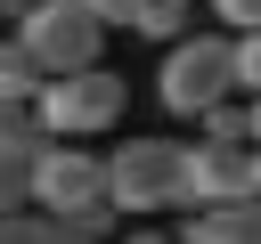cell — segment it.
<instances>
[{
	"label": "cell",
	"mask_w": 261,
	"mask_h": 244,
	"mask_svg": "<svg viewBox=\"0 0 261 244\" xmlns=\"http://www.w3.org/2000/svg\"><path fill=\"white\" fill-rule=\"evenodd\" d=\"M122 244H179V228H130Z\"/></svg>",
	"instance_id": "cell-18"
},
{
	"label": "cell",
	"mask_w": 261,
	"mask_h": 244,
	"mask_svg": "<svg viewBox=\"0 0 261 244\" xmlns=\"http://www.w3.org/2000/svg\"><path fill=\"white\" fill-rule=\"evenodd\" d=\"M57 228H65V236H98V244H106V228H114V203H82V211H65Z\"/></svg>",
	"instance_id": "cell-14"
},
{
	"label": "cell",
	"mask_w": 261,
	"mask_h": 244,
	"mask_svg": "<svg viewBox=\"0 0 261 244\" xmlns=\"http://www.w3.org/2000/svg\"><path fill=\"white\" fill-rule=\"evenodd\" d=\"M245 106H253V138H261V98H245Z\"/></svg>",
	"instance_id": "cell-19"
},
{
	"label": "cell",
	"mask_w": 261,
	"mask_h": 244,
	"mask_svg": "<svg viewBox=\"0 0 261 244\" xmlns=\"http://www.w3.org/2000/svg\"><path fill=\"white\" fill-rule=\"evenodd\" d=\"M204 138H253V106H237V98H220V106L204 114Z\"/></svg>",
	"instance_id": "cell-12"
},
{
	"label": "cell",
	"mask_w": 261,
	"mask_h": 244,
	"mask_svg": "<svg viewBox=\"0 0 261 244\" xmlns=\"http://www.w3.org/2000/svg\"><path fill=\"white\" fill-rule=\"evenodd\" d=\"M65 228H57V211H41V203H16V211H0V244H57Z\"/></svg>",
	"instance_id": "cell-11"
},
{
	"label": "cell",
	"mask_w": 261,
	"mask_h": 244,
	"mask_svg": "<svg viewBox=\"0 0 261 244\" xmlns=\"http://www.w3.org/2000/svg\"><path fill=\"white\" fill-rule=\"evenodd\" d=\"M188 16H196V0H139V8H130V33H139V41H163V49H171V41L188 33Z\"/></svg>",
	"instance_id": "cell-9"
},
{
	"label": "cell",
	"mask_w": 261,
	"mask_h": 244,
	"mask_svg": "<svg viewBox=\"0 0 261 244\" xmlns=\"http://www.w3.org/2000/svg\"><path fill=\"white\" fill-rule=\"evenodd\" d=\"M57 244H98V236H57Z\"/></svg>",
	"instance_id": "cell-20"
},
{
	"label": "cell",
	"mask_w": 261,
	"mask_h": 244,
	"mask_svg": "<svg viewBox=\"0 0 261 244\" xmlns=\"http://www.w3.org/2000/svg\"><path fill=\"white\" fill-rule=\"evenodd\" d=\"M261 195V146L253 138H196L188 146V203H237Z\"/></svg>",
	"instance_id": "cell-6"
},
{
	"label": "cell",
	"mask_w": 261,
	"mask_h": 244,
	"mask_svg": "<svg viewBox=\"0 0 261 244\" xmlns=\"http://www.w3.org/2000/svg\"><path fill=\"white\" fill-rule=\"evenodd\" d=\"M106 33H114V24H106L90 0H24V8H16V41L41 57V73H82V65H98Z\"/></svg>",
	"instance_id": "cell-3"
},
{
	"label": "cell",
	"mask_w": 261,
	"mask_h": 244,
	"mask_svg": "<svg viewBox=\"0 0 261 244\" xmlns=\"http://www.w3.org/2000/svg\"><path fill=\"white\" fill-rule=\"evenodd\" d=\"M41 81H49V73H41V57L8 33V41H0V106H33V98H41Z\"/></svg>",
	"instance_id": "cell-8"
},
{
	"label": "cell",
	"mask_w": 261,
	"mask_h": 244,
	"mask_svg": "<svg viewBox=\"0 0 261 244\" xmlns=\"http://www.w3.org/2000/svg\"><path fill=\"white\" fill-rule=\"evenodd\" d=\"M253 146H261V138H253Z\"/></svg>",
	"instance_id": "cell-21"
},
{
	"label": "cell",
	"mask_w": 261,
	"mask_h": 244,
	"mask_svg": "<svg viewBox=\"0 0 261 244\" xmlns=\"http://www.w3.org/2000/svg\"><path fill=\"white\" fill-rule=\"evenodd\" d=\"M33 106H41L49 138H98V130H114V122H122L130 81H122L114 65H82V73H49Z\"/></svg>",
	"instance_id": "cell-4"
},
{
	"label": "cell",
	"mask_w": 261,
	"mask_h": 244,
	"mask_svg": "<svg viewBox=\"0 0 261 244\" xmlns=\"http://www.w3.org/2000/svg\"><path fill=\"white\" fill-rule=\"evenodd\" d=\"M179 244H261V195H237V203H188Z\"/></svg>",
	"instance_id": "cell-7"
},
{
	"label": "cell",
	"mask_w": 261,
	"mask_h": 244,
	"mask_svg": "<svg viewBox=\"0 0 261 244\" xmlns=\"http://www.w3.org/2000/svg\"><path fill=\"white\" fill-rule=\"evenodd\" d=\"M41 146H49V122H41V106H0V155L33 163Z\"/></svg>",
	"instance_id": "cell-10"
},
{
	"label": "cell",
	"mask_w": 261,
	"mask_h": 244,
	"mask_svg": "<svg viewBox=\"0 0 261 244\" xmlns=\"http://www.w3.org/2000/svg\"><path fill=\"white\" fill-rule=\"evenodd\" d=\"M16 203H33V163L0 155V211H16Z\"/></svg>",
	"instance_id": "cell-13"
},
{
	"label": "cell",
	"mask_w": 261,
	"mask_h": 244,
	"mask_svg": "<svg viewBox=\"0 0 261 244\" xmlns=\"http://www.w3.org/2000/svg\"><path fill=\"white\" fill-rule=\"evenodd\" d=\"M220 16V33H261V0H204Z\"/></svg>",
	"instance_id": "cell-16"
},
{
	"label": "cell",
	"mask_w": 261,
	"mask_h": 244,
	"mask_svg": "<svg viewBox=\"0 0 261 244\" xmlns=\"http://www.w3.org/2000/svg\"><path fill=\"white\" fill-rule=\"evenodd\" d=\"M114 211H188V146L179 138H130L106 155Z\"/></svg>",
	"instance_id": "cell-2"
},
{
	"label": "cell",
	"mask_w": 261,
	"mask_h": 244,
	"mask_svg": "<svg viewBox=\"0 0 261 244\" xmlns=\"http://www.w3.org/2000/svg\"><path fill=\"white\" fill-rule=\"evenodd\" d=\"M90 8H98L106 24H130V8H139V0H90Z\"/></svg>",
	"instance_id": "cell-17"
},
{
	"label": "cell",
	"mask_w": 261,
	"mask_h": 244,
	"mask_svg": "<svg viewBox=\"0 0 261 244\" xmlns=\"http://www.w3.org/2000/svg\"><path fill=\"white\" fill-rule=\"evenodd\" d=\"M237 89L261 98V33H237Z\"/></svg>",
	"instance_id": "cell-15"
},
{
	"label": "cell",
	"mask_w": 261,
	"mask_h": 244,
	"mask_svg": "<svg viewBox=\"0 0 261 244\" xmlns=\"http://www.w3.org/2000/svg\"><path fill=\"white\" fill-rule=\"evenodd\" d=\"M33 203L41 211H82V203H114L106 195V155L98 146H82V138H49L41 155H33Z\"/></svg>",
	"instance_id": "cell-5"
},
{
	"label": "cell",
	"mask_w": 261,
	"mask_h": 244,
	"mask_svg": "<svg viewBox=\"0 0 261 244\" xmlns=\"http://www.w3.org/2000/svg\"><path fill=\"white\" fill-rule=\"evenodd\" d=\"M155 98H163V114H179V122H204L220 98H237V33H179V41L163 49Z\"/></svg>",
	"instance_id": "cell-1"
}]
</instances>
